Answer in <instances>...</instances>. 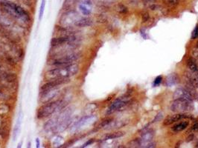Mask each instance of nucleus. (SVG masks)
Returning <instances> with one entry per match:
<instances>
[{
  "mask_svg": "<svg viewBox=\"0 0 198 148\" xmlns=\"http://www.w3.org/2000/svg\"><path fill=\"white\" fill-rule=\"evenodd\" d=\"M46 73L45 77L48 80H68L78 72V66L76 64L59 65Z\"/></svg>",
  "mask_w": 198,
  "mask_h": 148,
  "instance_id": "obj_1",
  "label": "nucleus"
},
{
  "mask_svg": "<svg viewBox=\"0 0 198 148\" xmlns=\"http://www.w3.org/2000/svg\"><path fill=\"white\" fill-rule=\"evenodd\" d=\"M78 58V55L73 51H71V49H66L59 51V52L53 54L51 58L48 59L49 64L54 66L59 65H69L72 64Z\"/></svg>",
  "mask_w": 198,
  "mask_h": 148,
  "instance_id": "obj_2",
  "label": "nucleus"
},
{
  "mask_svg": "<svg viewBox=\"0 0 198 148\" xmlns=\"http://www.w3.org/2000/svg\"><path fill=\"white\" fill-rule=\"evenodd\" d=\"M71 113L69 110H66V111L61 113L56 117H54L52 119L49 120L45 125V129L47 130H55V131H62L65 127L68 125L70 119Z\"/></svg>",
  "mask_w": 198,
  "mask_h": 148,
  "instance_id": "obj_3",
  "label": "nucleus"
},
{
  "mask_svg": "<svg viewBox=\"0 0 198 148\" xmlns=\"http://www.w3.org/2000/svg\"><path fill=\"white\" fill-rule=\"evenodd\" d=\"M1 8H2V11H5V13H8L16 19H21L23 21L24 20L25 22H28L30 20V17H29V15L28 14L27 12L22 7L14 3V2H2Z\"/></svg>",
  "mask_w": 198,
  "mask_h": 148,
  "instance_id": "obj_4",
  "label": "nucleus"
},
{
  "mask_svg": "<svg viewBox=\"0 0 198 148\" xmlns=\"http://www.w3.org/2000/svg\"><path fill=\"white\" fill-rule=\"evenodd\" d=\"M63 106V102L61 100L58 101H51V102H47L44 105L41 106L39 108L37 111V118L39 119H43V118H47L50 116L54 113L58 111L59 109H61Z\"/></svg>",
  "mask_w": 198,
  "mask_h": 148,
  "instance_id": "obj_5",
  "label": "nucleus"
},
{
  "mask_svg": "<svg viewBox=\"0 0 198 148\" xmlns=\"http://www.w3.org/2000/svg\"><path fill=\"white\" fill-rule=\"evenodd\" d=\"M171 110L174 112L182 113L186 112L191 110V104L186 99L180 98L179 99L176 100L173 104H171Z\"/></svg>",
  "mask_w": 198,
  "mask_h": 148,
  "instance_id": "obj_6",
  "label": "nucleus"
},
{
  "mask_svg": "<svg viewBox=\"0 0 198 148\" xmlns=\"http://www.w3.org/2000/svg\"><path fill=\"white\" fill-rule=\"evenodd\" d=\"M185 116L181 115V114H177V115H173L171 116L167 117L164 120V125H170L173 123L176 122V121H179V120L182 119V118H185Z\"/></svg>",
  "mask_w": 198,
  "mask_h": 148,
  "instance_id": "obj_7",
  "label": "nucleus"
},
{
  "mask_svg": "<svg viewBox=\"0 0 198 148\" xmlns=\"http://www.w3.org/2000/svg\"><path fill=\"white\" fill-rule=\"evenodd\" d=\"M90 2L89 1H83L79 5V10L83 15H89L90 13Z\"/></svg>",
  "mask_w": 198,
  "mask_h": 148,
  "instance_id": "obj_8",
  "label": "nucleus"
},
{
  "mask_svg": "<svg viewBox=\"0 0 198 148\" xmlns=\"http://www.w3.org/2000/svg\"><path fill=\"white\" fill-rule=\"evenodd\" d=\"M91 118H92L91 116H86V117H83V118H80L79 121H77L75 125L72 127V129H74V130L79 129V128H81L82 126H83V125H85L86 124H87L88 121H89V120H90Z\"/></svg>",
  "mask_w": 198,
  "mask_h": 148,
  "instance_id": "obj_9",
  "label": "nucleus"
},
{
  "mask_svg": "<svg viewBox=\"0 0 198 148\" xmlns=\"http://www.w3.org/2000/svg\"><path fill=\"white\" fill-rule=\"evenodd\" d=\"M21 123H22V115L19 114V117L17 118V121H16V125H15L14 130V140H16V139L18 137V135H19V132H20Z\"/></svg>",
  "mask_w": 198,
  "mask_h": 148,
  "instance_id": "obj_10",
  "label": "nucleus"
},
{
  "mask_svg": "<svg viewBox=\"0 0 198 148\" xmlns=\"http://www.w3.org/2000/svg\"><path fill=\"white\" fill-rule=\"evenodd\" d=\"M125 105V102L123 101H121V100H117L115 102H113L112 104V105L109 108V112L112 113L115 111V110H118L119 108H121L122 107Z\"/></svg>",
  "mask_w": 198,
  "mask_h": 148,
  "instance_id": "obj_11",
  "label": "nucleus"
},
{
  "mask_svg": "<svg viewBox=\"0 0 198 148\" xmlns=\"http://www.w3.org/2000/svg\"><path fill=\"white\" fill-rule=\"evenodd\" d=\"M188 126H189V122L188 121H183V122H181L178 124V125H175L173 128V130H174L175 132H180V131L184 130Z\"/></svg>",
  "mask_w": 198,
  "mask_h": 148,
  "instance_id": "obj_12",
  "label": "nucleus"
},
{
  "mask_svg": "<svg viewBox=\"0 0 198 148\" xmlns=\"http://www.w3.org/2000/svg\"><path fill=\"white\" fill-rule=\"evenodd\" d=\"M46 0H41V4H40V12H39V20L41 21L43 19V13H44V11H45L46 8Z\"/></svg>",
  "mask_w": 198,
  "mask_h": 148,
  "instance_id": "obj_13",
  "label": "nucleus"
},
{
  "mask_svg": "<svg viewBox=\"0 0 198 148\" xmlns=\"http://www.w3.org/2000/svg\"><path fill=\"white\" fill-rule=\"evenodd\" d=\"M123 135L122 132H115V133H113L112 135H110L108 136H107L106 139H115V138H118L120 136Z\"/></svg>",
  "mask_w": 198,
  "mask_h": 148,
  "instance_id": "obj_14",
  "label": "nucleus"
},
{
  "mask_svg": "<svg viewBox=\"0 0 198 148\" xmlns=\"http://www.w3.org/2000/svg\"><path fill=\"white\" fill-rule=\"evenodd\" d=\"M198 37V27H197L194 30V31L192 32V39H196Z\"/></svg>",
  "mask_w": 198,
  "mask_h": 148,
  "instance_id": "obj_15",
  "label": "nucleus"
},
{
  "mask_svg": "<svg viewBox=\"0 0 198 148\" xmlns=\"http://www.w3.org/2000/svg\"><path fill=\"white\" fill-rule=\"evenodd\" d=\"M161 80H162V78H161V76H159V77H157V79H155V82H154V85H159V84L160 83V82H161Z\"/></svg>",
  "mask_w": 198,
  "mask_h": 148,
  "instance_id": "obj_16",
  "label": "nucleus"
},
{
  "mask_svg": "<svg viewBox=\"0 0 198 148\" xmlns=\"http://www.w3.org/2000/svg\"><path fill=\"white\" fill-rule=\"evenodd\" d=\"M193 130H194L198 131V123H197V124H195V125H194V127H193Z\"/></svg>",
  "mask_w": 198,
  "mask_h": 148,
  "instance_id": "obj_17",
  "label": "nucleus"
},
{
  "mask_svg": "<svg viewBox=\"0 0 198 148\" xmlns=\"http://www.w3.org/2000/svg\"><path fill=\"white\" fill-rule=\"evenodd\" d=\"M93 142V141H90V142H87L86 144H84V145L83 146V147H85L88 146L89 144H92Z\"/></svg>",
  "mask_w": 198,
  "mask_h": 148,
  "instance_id": "obj_18",
  "label": "nucleus"
},
{
  "mask_svg": "<svg viewBox=\"0 0 198 148\" xmlns=\"http://www.w3.org/2000/svg\"><path fill=\"white\" fill-rule=\"evenodd\" d=\"M36 142H37V147H40V140H39V139H36Z\"/></svg>",
  "mask_w": 198,
  "mask_h": 148,
  "instance_id": "obj_19",
  "label": "nucleus"
},
{
  "mask_svg": "<svg viewBox=\"0 0 198 148\" xmlns=\"http://www.w3.org/2000/svg\"><path fill=\"white\" fill-rule=\"evenodd\" d=\"M197 147H198V142H197Z\"/></svg>",
  "mask_w": 198,
  "mask_h": 148,
  "instance_id": "obj_20",
  "label": "nucleus"
}]
</instances>
